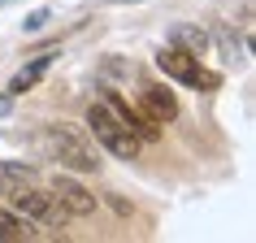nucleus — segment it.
Wrapping results in <instances>:
<instances>
[{
  "mask_svg": "<svg viewBox=\"0 0 256 243\" xmlns=\"http://www.w3.org/2000/svg\"><path fill=\"white\" fill-rule=\"evenodd\" d=\"M9 204H14V213L30 217V222H40V226H66L70 213L61 208V200H56L52 191H40L30 187V182H22V187L9 191Z\"/></svg>",
  "mask_w": 256,
  "mask_h": 243,
  "instance_id": "nucleus-4",
  "label": "nucleus"
},
{
  "mask_svg": "<svg viewBox=\"0 0 256 243\" xmlns=\"http://www.w3.org/2000/svg\"><path fill=\"white\" fill-rule=\"evenodd\" d=\"M0 239H4V243H22V239H40V230H35L30 217L0 208Z\"/></svg>",
  "mask_w": 256,
  "mask_h": 243,
  "instance_id": "nucleus-9",
  "label": "nucleus"
},
{
  "mask_svg": "<svg viewBox=\"0 0 256 243\" xmlns=\"http://www.w3.org/2000/svg\"><path fill=\"white\" fill-rule=\"evenodd\" d=\"M44 22H52V14H48V9H35L22 26H26V35H35V30H44Z\"/></svg>",
  "mask_w": 256,
  "mask_h": 243,
  "instance_id": "nucleus-12",
  "label": "nucleus"
},
{
  "mask_svg": "<svg viewBox=\"0 0 256 243\" xmlns=\"http://www.w3.org/2000/svg\"><path fill=\"white\" fill-rule=\"evenodd\" d=\"M170 44H178V48H187V52H196V56L208 52V35H204L200 26H187V22H178V26L170 30Z\"/></svg>",
  "mask_w": 256,
  "mask_h": 243,
  "instance_id": "nucleus-10",
  "label": "nucleus"
},
{
  "mask_svg": "<svg viewBox=\"0 0 256 243\" xmlns=\"http://www.w3.org/2000/svg\"><path fill=\"white\" fill-rule=\"evenodd\" d=\"M104 104L113 108V113H118V118L126 122V126H130V135H135L139 144H152V139L161 135V130H156V122H152L148 113H144V108L126 104V100H122V92H104Z\"/></svg>",
  "mask_w": 256,
  "mask_h": 243,
  "instance_id": "nucleus-5",
  "label": "nucleus"
},
{
  "mask_svg": "<svg viewBox=\"0 0 256 243\" xmlns=\"http://www.w3.org/2000/svg\"><path fill=\"white\" fill-rule=\"evenodd\" d=\"M48 70H52V52H40L35 61H26V66H22L14 78H9V92H4V96H26L30 87H35V82L48 74Z\"/></svg>",
  "mask_w": 256,
  "mask_h": 243,
  "instance_id": "nucleus-8",
  "label": "nucleus"
},
{
  "mask_svg": "<svg viewBox=\"0 0 256 243\" xmlns=\"http://www.w3.org/2000/svg\"><path fill=\"white\" fill-rule=\"evenodd\" d=\"M108 4H139V0H108Z\"/></svg>",
  "mask_w": 256,
  "mask_h": 243,
  "instance_id": "nucleus-13",
  "label": "nucleus"
},
{
  "mask_svg": "<svg viewBox=\"0 0 256 243\" xmlns=\"http://www.w3.org/2000/svg\"><path fill=\"white\" fill-rule=\"evenodd\" d=\"M144 113H148L156 126H165V122H174L178 118V100H174V92H165V87H144Z\"/></svg>",
  "mask_w": 256,
  "mask_h": 243,
  "instance_id": "nucleus-7",
  "label": "nucleus"
},
{
  "mask_svg": "<svg viewBox=\"0 0 256 243\" xmlns=\"http://www.w3.org/2000/svg\"><path fill=\"white\" fill-rule=\"evenodd\" d=\"M40 152L48 156V161H56L61 170H74V174H92V170H100L96 148L87 144V135H82V130H74V126H66V122L44 126Z\"/></svg>",
  "mask_w": 256,
  "mask_h": 243,
  "instance_id": "nucleus-1",
  "label": "nucleus"
},
{
  "mask_svg": "<svg viewBox=\"0 0 256 243\" xmlns=\"http://www.w3.org/2000/svg\"><path fill=\"white\" fill-rule=\"evenodd\" d=\"M0 4H14V0H0Z\"/></svg>",
  "mask_w": 256,
  "mask_h": 243,
  "instance_id": "nucleus-14",
  "label": "nucleus"
},
{
  "mask_svg": "<svg viewBox=\"0 0 256 243\" xmlns=\"http://www.w3.org/2000/svg\"><path fill=\"white\" fill-rule=\"evenodd\" d=\"M30 165H18V161H0V196H9L14 187H22V182H30Z\"/></svg>",
  "mask_w": 256,
  "mask_h": 243,
  "instance_id": "nucleus-11",
  "label": "nucleus"
},
{
  "mask_svg": "<svg viewBox=\"0 0 256 243\" xmlns=\"http://www.w3.org/2000/svg\"><path fill=\"white\" fill-rule=\"evenodd\" d=\"M48 191L61 200V208H66L70 217H92V213H96V196H92L87 187H78L74 178H66V174H56Z\"/></svg>",
  "mask_w": 256,
  "mask_h": 243,
  "instance_id": "nucleus-6",
  "label": "nucleus"
},
{
  "mask_svg": "<svg viewBox=\"0 0 256 243\" xmlns=\"http://www.w3.org/2000/svg\"><path fill=\"white\" fill-rule=\"evenodd\" d=\"M87 130L96 135V144L104 152H113V156H122V161H135V152H139V139L130 135V126L113 113V108L100 100V104L87 108Z\"/></svg>",
  "mask_w": 256,
  "mask_h": 243,
  "instance_id": "nucleus-2",
  "label": "nucleus"
},
{
  "mask_svg": "<svg viewBox=\"0 0 256 243\" xmlns=\"http://www.w3.org/2000/svg\"><path fill=\"white\" fill-rule=\"evenodd\" d=\"M156 70H161L165 78L182 82V87H204V92H217V74L213 70L200 66V56L187 52V48H178V44H165L161 52H156Z\"/></svg>",
  "mask_w": 256,
  "mask_h": 243,
  "instance_id": "nucleus-3",
  "label": "nucleus"
}]
</instances>
